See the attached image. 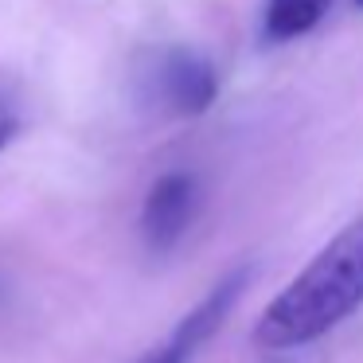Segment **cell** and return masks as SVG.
Listing matches in <instances>:
<instances>
[{"label":"cell","instance_id":"7a4b0ae2","mask_svg":"<svg viewBox=\"0 0 363 363\" xmlns=\"http://www.w3.org/2000/svg\"><path fill=\"white\" fill-rule=\"evenodd\" d=\"M145 98L176 118H199L219 98V74L199 51L191 48H168L149 59L141 71Z\"/></svg>","mask_w":363,"mask_h":363},{"label":"cell","instance_id":"8992f818","mask_svg":"<svg viewBox=\"0 0 363 363\" xmlns=\"http://www.w3.org/2000/svg\"><path fill=\"white\" fill-rule=\"evenodd\" d=\"M16 133H20V106L9 90L0 86V149H9Z\"/></svg>","mask_w":363,"mask_h":363},{"label":"cell","instance_id":"277c9868","mask_svg":"<svg viewBox=\"0 0 363 363\" xmlns=\"http://www.w3.org/2000/svg\"><path fill=\"white\" fill-rule=\"evenodd\" d=\"M199 211V180L191 172H164L141 203V238L152 254H164L188 235Z\"/></svg>","mask_w":363,"mask_h":363},{"label":"cell","instance_id":"6da1fadb","mask_svg":"<svg viewBox=\"0 0 363 363\" xmlns=\"http://www.w3.org/2000/svg\"><path fill=\"white\" fill-rule=\"evenodd\" d=\"M363 305V215L328 238L320 254L266 305L254 344L269 352L305 347L328 336Z\"/></svg>","mask_w":363,"mask_h":363},{"label":"cell","instance_id":"3957f363","mask_svg":"<svg viewBox=\"0 0 363 363\" xmlns=\"http://www.w3.org/2000/svg\"><path fill=\"white\" fill-rule=\"evenodd\" d=\"M246 281H250V266H238V269H230L227 277H219V281L211 285V293H207L196 308H188V316H184L152 352H145L141 359H133V363H191L199 347L223 328L230 308H235L238 297L246 293Z\"/></svg>","mask_w":363,"mask_h":363},{"label":"cell","instance_id":"52a82bcc","mask_svg":"<svg viewBox=\"0 0 363 363\" xmlns=\"http://www.w3.org/2000/svg\"><path fill=\"white\" fill-rule=\"evenodd\" d=\"M355 4H359V9H363V0H355Z\"/></svg>","mask_w":363,"mask_h":363},{"label":"cell","instance_id":"5b68a950","mask_svg":"<svg viewBox=\"0 0 363 363\" xmlns=\"http://www.w3.org/2000/svg\"><path fill=\"white\" fill-rule=\"evenodd\" d=\"M332 0H266L262 12V40L266 43H289L308 35L324 16Z\"/></svg>","mask_w":363,"mask_h":363}]
</instances>
